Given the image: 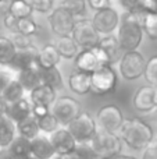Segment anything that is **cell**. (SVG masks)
<instances>
[{"instance_id":"cell-39","label":"cell","mask_w":157,"mask_h":159,"mask_svg":"<svg viewBox=\"0 0 157 159\" xmlns=\"http://www.w3.org/2000/svg\"><path fill=\"white\" fill-rule=\"evenodd\" d=\"M14 80V71L11 70H0V95Z\"/></svg>"},{"instance_id":"cell-27","label":"cell","mask_w":157,"mask_h":159,"mask_svg":"<svg viewBox=\"0 0 157 159\" xmlns=\"http://www.w3.org/2000/svg\"><path fill=\"white\" fill-rule=\"evenodd\" d=\"M42 84H46L52 87L54 91L63 89L64 88V80L61 75L60 70L57 67H50V69H43L42 70Z\"/></svg>"},{"instance_id":"cell-16","label":"cell","mask_w":157,"mask_h":159,"mask_svg":"<svg viewBox=\"0 0 157 159\" xmlns=\"http://www.w3.org/2000/svg\"><path fill=\"white\" fill-rule=\"evenodd\" d=\"M153 95H155V88L152 85H143L132 96V106L142 113L152 112L153 109H156Z\"/></svg>"},{"instance_id":"cell-52","label":"cell","mask_w":157,"mask_h":159,"mask_svg":"<svg viewBox=\"0 0 157 159\" xmlns=\"http://www.w3.org/2000/svg\"><path fill=\"white\" fill-rule=\"evenodd\" d=\"M0 36H2V27H0Z\"/></svg>"},{"instance_id":"cell-51","label":"cell","mask_w":157,"mask_h":159,"mask_svg":"<svg viewBox=\"0 0 157 159\" xmlns=\"http://www.w3.org/2000/svg\"><path fill=\"white\" fill-rule=\"evenodd\" d=\"M28 159H38V158H33V157H29V158H28Z\"/></svg>"},{"instance_id":"cell-28","label":"cell","mask_w":157,"mask_h":159,"mask_svg":"<svg viewBox=\"0 0 157 159\" xmlns=\"http://www.w3.org/2000/svg\"><path fill=\"white\" fill-rule=\"evenodd\" d=\"M143 34L152 41H157V11L156 13H145L139 17Z\"/></svg>"},{"instance_id":"cell-43","label":"cell","mask_w":157,"mask_h":159,"mask_svg":"<svg viewBox=\"0 0 157 159\" xmlns=\"http://www.w3.org/2000/svg\"><path fill=\"white\" fill-rule=\"evenodd\" d=\"M91 8H93L95 11L102 10V8H107L110 7V0H86Z\"/></svg>"},{"instance_id":"cell-37","label":"cell","mask_w":157,"mask_h":159,"mask_svg":"<svg viewBox=\"0 0 157 159\" xmlns=\"http://www.w3.org/2000/svg\"><path fill=\"white\" fill-rule=\"evenodd\" d=\"M29 4L36 13L46 14L53 10V0H29Z\"/></svg>"},{"instance_id":"cell-5","label":"cell","mask_w":157,"mask_h":159,"mask_svg":"<svg viewBox=\"0 0 157 159\" xmlns=\"http://www.w3.org/2000/svg\"><path fill=\"white\" fill-rule=\"evenodd\" d=\"M67 127L77 144L91 143L97 131V124L95 119L86 112H81L71 123L67 124Z\"/></svg>"},{"instance_id":"cell-6","label":"cell","mask_w":157,"mask_h":159,"mask_svg":"<svg viewBox=\"0 0 157 159\" xmlns=\"http://www.w3.org/2000/svg\"><path fill=\"white\" fill-rule=\"evenodd\" d=\"M117 87V73L113 66H102L91 74V92L95 95H107Z\"/></svg>"},{"instance_id":"cell-41","label":"cell","mask_w":157,"mask_h":159,"mask_svg":"<svg viewBox=\"0 0 157 159\" xmlns=\"http://www.w3.org/2000/svg\"><path fill=\"white\" fill-rule=\"evenodd\" d=\"M11 41H13V43H14L15 48H24V46H28V45L32 43L31 39H29V36L21 35V34H14V36L11 38Z\"/></svg>"},{"instance_id":"cell-21","label":"cell","mask_w":157,"mask_h":159,"mask_svg":"<svg viewBox=\"0 0 157 159\" xmlns=\"http://www.w3.org/2000/svg\"><path fill=\"white\" fill-rule=\"evenodd\" d=\"M56 99V91L46 84H40L31 91V105L50 107Z\"/></svg>"},{"instance_id":"cell-20","label":"cell","mask_w":157,"mask_h":159,"mask_svg":"<svg viewBox=\"0 0 157 159\" xmlns=\"http://www.w3.org/2000/svg\"><path fill=\"white\" fill-rule=\"evenodd\" d=\"M68 87L77 95H86L91 92V74L75 70L68 77Z\"/></svg>"},{"instance_id":"cell-9","label":"cell","mask_w":157,"mask_h":159,"mask_svg":"<svg viewBox=\"0 0 157 159\" xmlns=\"http://www.w3.org/2000/svg\"><path fill=\"white\" fill-rule=\"evenodd\" d=\"M95 121L100 127V130L117 134L122 121H124V116H122V112L118 106H116V105H106V106L100 107L97 110Z\"/></svg>"},{"instance_id":"cell-12","label":"cell","mask_w":157,"mask_h":159,"mask_svg":"<svg viewBox=\"0 0 157 159\" xmlns=\"http://www.w3.org/2000/svg\"><path fill=\"white\" fill-rule=\"evenodd\" d=\"M50 143H52L53 148H54L56 155H66L72 154L77 147V141L68 131V129H61L58 127L54 133H52L49 137Z\"/></svg>"},{"instance_id":"cell-53","label":"cell","mask_w":157,"mask_h":159,"mask_svg":"<svg viewBox=\"0 0 157 159\" xmlns=\"http://www.w3.org/2000/svg\"><path fill=\"white\" fill-rule=\"evenodd\" d=\"M3 2H6V0H0V3H3Z\"/></svg>"},{"instance_id":"cell-15","label":"cell","mask_w":157,"mask_h":159,"mask_svg":"<svg viewBox=\"0 0 157 159\" xmlns=\"http://www.w3.org/2000/svg\"><path fill=\"white\" fill-rule=\"evenodd\" d=\"M75 60V67H77L78 71H83L92 74L95 70H97L99 67H102L97 55L95 53L93 48L91 49H82L77 53V56L74 57Z\"/></svg>"},{"instance_id":"cell-38","label":"cell","mask_w":157,"mask_h":159,"mask_svg":"<svg viewBox=\"0 0 157 159\" xmlns=\"http://www.w3.org/2000/svg\"><path fill=\"white\" fill-rule=\"evenodd\" d=\"M136 7H138L139 14L156 13L157 11V0H136Z\"/></svg>"},{"instance_id":"cell-17","label":"cell","mask_w":157,"mask_h":159,"mask_svg":"<svg viewBox=\"0 0 157 159\" xmlns=\"http://www.w3.org/2000/svg\"><path fill=\"white\" fill-rule=\"evenodd\" d=\"M96 46L100 48V49L106 53V56L108 57L111 66H113L114 63H117L122 56V49H121V46H120L118 41H117V36L111 35V34L110 35H106V36H100Z\"/></svg>"},{"instance_id":"cell-29","label":"cell","mask_w":157,"mask_h":159,"mask_svg":"<svg viewBox=\"0 0 157 159\" xmlns=\"http://www.w3.org/2000/svg\"><path fill=\"white\" fill-rule=\"evenodd\" d=\"M15 55V46L13 41L6 36H0V66L8 67Z\"/></svg>"},{"instance_id":"cell-1","label":"cell","mask_w":157,"mask_h":159,"mask_svg":"<svg viewBox=\"0 0 157 159\" xmlns=\"http://www.w3.org/2000/svg\"><path fill=\"white\" fill-rule=\"evenodd\" d=\"M122 144L129 147L134 151H141L153 143L155 133L150 124L139 117L124 119L118 133Z\"/></svg>"},{"instance_id":"cell-23","label":"cell","mask_w":157,"mask_h":159,"mask_svg":"<svg viewBox=\"0 0 157 159\" xmlns=\"http://www.w3.org/2000/svg\"><path fill=\"white\" fill-rule=\"evenodd\" d=\"M17 135L15 123L6 113L0 115V148H6Z\"/></svg>"},{"instance_id":"cell-50","label":"cell","mask_w":157,"mask_h":159,"mask_svg":"<svg viewBox=\"0 0 157 159\" xmlns=\"http://www.w3.org/2000/svg\"><path fill=\"white\" fill-rule=\"evenodd\" d=\"M152 144L156 147V149H157V138H156V141H155V143H152Z\"/></svg>"},{"instance_id":"cell-46","label":"cell","mask_w":157,"mask_h":159,"mask_svg":"<svg viewBox=\"0 0 157 159\" xmlns=\"http://www.w3.org/2000/svg\"><path fill=\"white\" fill-rule=\"evenodd\" d=\"M107 159H136L135 157H131V155H124V154H117L111 158H107Z\"/></svg>"},{"instance_id":"cell-25","label":"cell","mask_w":157,"mask_h":159,"mask_svg":"<svg viewBox=\"0 0 157 159\" xmlns=\"http://www.w3.org/2000/svg\"><path fill=\"white\" fill-rule=\"evenodd\" d=\"M15 127H17L18 135H22V137L28 138V140H32V138L38 137L39 133H40L38 127V120H36V117L32 113L28 115L25 119H22L21 121L15 123Z\"/></svg>"},{"instance_id":"cell-19","label":"cell","mask_w":157,"mask_h":159,"mask_svg":"<svg viewBox=\"0 0 157 159\" xmlns=\"http://www.w3.org/2000/svg\"><path fill=\"white\" fill-rule=\"evenodd\" d=\"M6 115L14 121L18 123L22 119H25L28 115L32 113V107H31V102H28L25 98H21L18 101L10 102L6 105Z\"/></svg>"},{"instance_id":"cell-30","label":"cell","mask_w":157,"mask_h":159,"mask_svg":"<svg viewBox=\"0 0 157 159\" xmlns=\"http://www.w3.org/2000/svg\"><path fill=\"white\" fill-rule=\"evenodd\" d=\"M8 13L14 16L15 18H25V17H31L33 13L32 7H31L29 2L27 0H11L8 4Z\"/></svg>"},{"instance_id":"cell-18","label":"cell","mask_w":157,"mask_h":159,"mask_svg":"<svg viewBox=\"0 0 157 159\" xmlns=\"http://www.w3.org/2000/svg\"><path fill=\"white\" fill-rule=\"evenodd\" d=\"M54 155V148L47 137L38 135L31 140V157L38 159H50Z\"/></svg>"},{"instance_id":"cell-4","label":"cell","mask_w":157,"mask_h":159,"mask_svg":"<svg viewBox=\"0 0 157 159\" xmlns=\"http://www.w3.org/2000/svg\"><path fill=\"white\" fill-rule=\"evenodd\" d=\"M145 67H146V59L138 50L124 52L118 60L120 74L127 81H134L142 77L145 73Z\"/></svg>"},{"instance_id":"cell-8","label":"cell","mask_w":157,"mask_h":159,"mask_svg":"<svg viewBox=\"0 0 157 159\" xmlns=\"http://www.w3.org/2000/svg\"><path fill=\"white\" fill-rule=\"evenodd\" d=\"M71 38L75 41V43L82 49H91L97 45L100 39V35L95 30L91 20L86 18H78L74 24L71 32Z\"/></svg>"},{"instance_id":"cell-3","label":"cell","mask_w":157,"mask_h":159,"mask_svg":"<svg viewBox=\"0 0 157 159\" xmlns=\"http://www.w3.org/2000/svg\"><path fill=\"white\" fill-rule=\"evenodd\" d=\"M91 144L102 159H107L117 154H121L122 149V141L118 134L108 133L100 129L93 135Z\"/></svg>"},{"instance_id":"cell-24","label":"cell","mask_w":157,"mask_h":159,"mask_svg":"<svg viewBox=\"0 0 157 159\" xmlns=\"http://www.w3.org/2000/svg\"><path fill=\"white\" fill-rule=\"evenodd\" d=\"M61 57L58 55L57 49L54 48L53 43L45 45L40 50H39L38 55V61L43 69H50V67H57L60 63Z\"/></svg>"},{"instance_id":"cell-31","label":"cell","mask_w":157,"mask_h":159,"mask_svg":"<svg viewBox=\"0 0 157 159\" xmlns=\"http://www.w3.org/2000/svg\"><path fill=\"white\" fill-rule=\"evenodd\" d=\"M24 92H25V89L22 88V85L19 84L15 78H14L13 81L8 84V87L3 91L2 96H3V99H4L7 103H10V102L18 101V99L24 98Z\"/></svg>"},{"instance_id":"cell-35","label":"cell","mask_w":157,"mask_h":159,"mask_svg":"<svg viewBox=\"0 0 157 159\" xmlns=\"http://www.w3.org/2000/svg\"><path fill=\"white\" fill-rule=\"evenodd\" d=\"M36 31H38V24H36L31 17L18 18V21H17V34L31 36V35H33Z\"/></svg>"},{"instance_id":"cell-7","label":"cell","mask_w":157,"mask_h":159,"mask_svg":"<svg viewBox=\"0 0 157 159\" xmlns=\"http://www.w3.org/2000/svg\"><path fill=\"white\" fill-rule=\"evenodd\" d=\"M50 113L57 119L61 126H67L81 113V105L71 96H60L52 103Z\"/></svg>"},{"instance_id":"cell-40","label":"cell","mask_w":157,"mask_h":159,"mask_svg":"<svg viewBox=\"0 0 157 159\" xmlns=\"http://www.w3.org/2000/svg\"><path fill=\"white\" fill-rule=\"evenodd\" d=\"M17 21H18V18H15V17L11 16L8 11H6L4 17H3V24H4V27L7 28L10 32L17 34Z\"/></svg>"},{"instance_id":"cell-36","label":"cell","mask_w":157,"mask_h":159,"mask_svg":"<svg viewBox=\"0 0 157 159\" xmlns=\"http://www.w3.org/2000/svg\"><path fill=\"white\" fill-rule=\"evenodd\" d=\"M74 154L78 157V159H102L95 151L91 143H81L77 144Z\"/></svg>"},{"instance_id":"cell-45","label":"cell","mask_w":157,"mask_h":159,"mask_svg":"<svg viewBox=\"0 0 157 159\" xmlns=\"http://www.w3.org/2000/svg\"><path fill=\"white\" fill-rule=\"evenodd\" d=\"M0 159H18V158L14 157L10 152V149L6 147V148H0Z\"/></svg>"},{"instance_id":"cell-33","label":"cell","mask_w":157,"mask_h":159,"mask_svg":"<svg viewBox=\"0 0 157 159\" xmlns=\"http://www.w3.org/2000/svg\"><path fill=\"white\" fill-rule=\"evenodd\" d=\"M58 6L70 11L75 18L83 17L86 13V0H61Z\"/></svg>"},{"instance_id":"cell-32","label":"cell","mask_w":157,"mask_h":159,"mask_svg":"<svg viewBox=\"0 0 157 159\" xmlns=\"http://www.w3.org/2000/svg\"><path fill=\"white\" fill-rule=\"evenodd\" d=\"M36 120H38L39 131L45 133V134H52V133H54L56 130L61 126V124L58 123V120L50 112L47 113V115H45V116L36 117Z\"/></svg>"},{"instance_id":"cell-47","label":"cell","mask_w":157,"mask_h":159,"mask_svg":"<svg viewBox=\"0 0 157 159\" xmlns=\"http://www.w3.org/2000/svg\"><path fill=\"white\" fill-rule=\"evenodd\" d=\"M56 159H78L77 155L72 152V154H66V155H57Z\"/></svg>"},{"instance_id":"cell-2","label":"cell","mask_w":157,"mask_h":159,"mask_svg":"<svg viewBox=\"0 0 157 159\" xmlns=\"http://www.w3.org/2000/svg\"><path fill=\"white\" fill-rule=\"evenodd\" d=\"M139 17L141 16L132 13H124V16L120 17L117 41L122 52L136 50L141 45L142 38H143V30H142Z\"/></svg>"},{"instance_id":"cell-22","label":"cell","mask_w":157,"mask_h":159,"mask_svg":"<svg viewBox=\"0 0 157 159\" xmlns=\"http://www.w3.org/2000/svg\"><path fill=\"white\" fill-rule=\"evenodd\" d=\"M54 48L57 49L58 55L61 59H67V60H71L77 56V53L79 52V46L75 43V41L71 38V35L67 36H58L56 39Z\"/></svg>"},{"instance_id":"cell-26","label":"cell","mask_w":157,"mask_h":159,"mask_svg":"<svg viewBox=\"0 0 157 159\" xmlns=\"http://www.w3.org/2000/svg\"><path fill=\"white\" fill-rule=\"evenodd\" d=\"M7 148L18 159H28L31 157V140L22 135H15V138L11 141Z\"/></svg>"},{"instance_id":"cell-48","label":"cell","mask_w":157,"mask_h":159,"mask_svg":"<svg viewBox=\"0 0 157 159\" xmlns=\"http://www.w3.org/2000/svg\"><path fill=\"white\" fill-rule=\"evenodd\" d=\"M6 105H7V102L3 99L2 95H0V115H3V113L6 112Z\"/></svg>"},{"instance_id":"cell-44","label":"cell","mask_w":157,"mask_h":159,"mask_svg":"<svg viewBox=\"0 0 157 159\" xmlns=\"http://www.w3.org/2000/svg\"><path fill=\"white\" fill-rule=\"evenodd\" d=\"M142 159H157V149L153 144H150L149 147H146L143 151V157Z\"/></svg>"},{"instance_id":"cell-11","label":"cell","mask_w":157,"mask_h":159,"mask_svg":"<svg viewBox=\"0 0 157 159\" xmlns=\"http://www.w3.org/2000/svg\"><path fill=\"white\" fill-rule=\"evenodd\" d=\"M91 21L99 35H110L118 28L120 16L113 7H107L97 10Z\"/></svg>"},{"instance_id":"cell-14","label":"cell","mask_w":157,"mask_h":159,"mask_svg":"<svg viewBox=\"0 0 157 159\" xmlns=\"http://www.w3.org/2000/svg\"><path fill=\"white\" fill-rule=\"evenodd\" d=\"M38 55H39V49L33 43L24 46V48H15V55H14L8 69L11 71H17V73L21 71L25 67L29 66L33 60H36Z\"/></svg>"},{"instance_id":"cell-42","label":"cell","mask_w":157,"mask_h":159,"mask_svg":"<svg viewBox=\"0 0 157 159\" xmlns=\"http://www.w3.org/2000/svg\"><path fill=\"white\" fill-rule=\"evenodd\" d=\"M121 7L125 10V13H132V14H141L138 13V7H136V0H118Z\"/></svg>"},{"instance_id":"cell-13","label":"cell","mask_w":157,"mask_h":159,"mask_svg":"<svg viewBox=\"0 0 157 159\" xmlns=\"http://www.w3.org/2000/svg\"><path fill=\"white\" fill-rule=\"evenodd\" d=\"M42 70H43V67L39 64L38 59H36L28 67H25L24 70L18 71V77L15 80L22 85V88L25 91H29L31 92L33 88H36L38 85L42 84V80H40Z\"/></svg>"},{"instance_id":"cell-10","label":"cell","mask_w":157,"mask_h":159,"mask_svg":"<svg viewBox=\"0 0 157 159\" xmlns=\"http://www.w3.org/2000/svg\"><path fill=\"white\" fill-rule=\"evenodd\" d=\"M47 20H49V24H50L53 34L57 36L71 35L74 24L77 21V18L70 11H67L66 8L60 7V6L50 11Z\"/></svg>"},{"instance_id":"cell-49","label":"cell","mask_w":157,"mask_h":159,"mask_svg":"<svg viewBox=\"0 0 157 159\" xmlns=\"http://www.w3.org/2000/svg\"><path fill=\"white\" fill-rule=\"evenodd\" d=\"M153 102H155V106L157 107V88H155V95H153Z\"/></svg>"},{"instance_id":"cell-34","label":"cell","mask_w":157,"mask_h":159,"mask_svg":"<svg viewBox=\"0 0 157 159\" xmlns=\"http://www.w3.org/2000/svg\"><path fill=\"white\" fill-rule=\"evenodd\" d=\"M143 77L149 82V85H152L153 88H157V55L152 56L146 61Z\"/></svg>"}]
</instances>
